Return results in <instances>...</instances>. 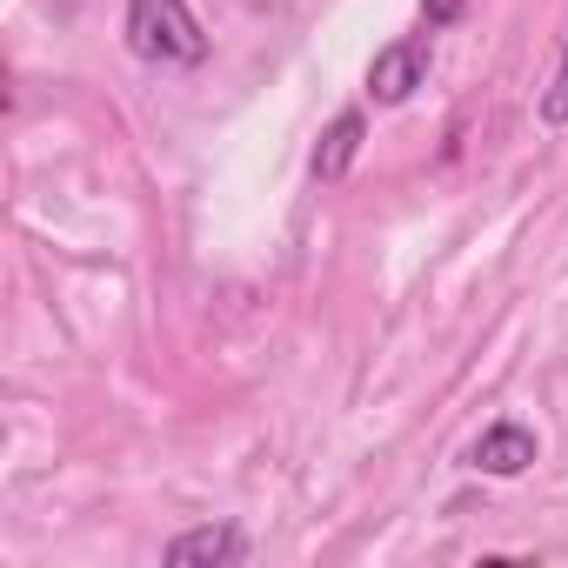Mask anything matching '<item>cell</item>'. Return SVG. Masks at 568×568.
I'll return each mask as SVG.
<instances>
[{
    "instance_id": "8992f818",
    "label": "cell",
    "mask_w": 568,
    "mask_h": 568,
    "mask_svg": "<svg viewBox=\"0 0 568 568\" xmlns=\"http://www.w3.org/2000/svg\"><path fill=\"white\" fill-rule=\"evenodd\" d=\"M535 114H541V128H568V48H561V61H555V81L541 88Z\"/></svg>"
},
{
    "instance_id": "52a82bcc",
    "label": "cell",
    "mask_w": 568,
    "mask_h": 568,
    "mask_svg": "<svg viewBox=\"0 0 568 568\" xmlns=\"http://www.w3.org/2000/svg\"><path fill=\"white\" fill-rule=\"evenodd\" d=\"M468 14V0H422V21H428V34H442V28H455Z\"/></svg>"
},
{
    "instance_id": "6da1fadb",
    "label": "cell",
    "mask_w": 568,
    "mask_h": 568,
    "mask_svg": "<svg viewBox=\"0 0 568 568\" xmlns=\"http://www.w3.org/2000/svg\"><path fill=\"white\" fill-rule=\"evenodd\" d=\"M128 48L141 61H168V68L207 61V34H201L187 0H128Z\"/></svg>"
},
{
    "instance_id": "7a4b0ae2",
    "label": "cell",
    "mask_w": 568,
    "mask_h": 568,
    "mask_svg": "<svg viewBox=\"0 0 568 568\" xmlns=\"http://www.w3.org/2000/svg\"><path fill=\"white\" fill-rule=\"evenodd\" d=\"M428 81V41H388L375 61H368V94H375V108H402L415 88Z\"/></svg>"
},
{
    "instance_id": "5b68a950",
    "label": "cell",
    "mask_w": 568,
    "mask_h": 568,
    "mask_svg": "<svg viewBox=\"0 0 568 568\" xmlns=\"http://www.w3.org/2000/svg\"><path fill=\"white\" fill-rule=\"evenodd\" d=\"M362 141H368V114H362V108H342V114L328 121V134H322V148H315V161H308V174H315L322 187H335V181L355 168Z\"/></svg>"
},
{
    "instance_id": "277c9868",
    "label": "cell",
    "mask_w": 568,
    "mask_h": 568,
    "mask_svg": "<svg viewBox=\"0 0 568 568\" xmlns=\"http://www.w3.org/2000/svg\"><path fill=\"white\" fill-rule=\"evenodd\" d=\"M468 468H481V475H495V481L528 475V468H535V428H521V422L481 428V442L468 448Z\"/></svg>"
},
{
    "instance_id": "3957f363",
    "label": "cell",
    "mask_w": 568,
    "mask_h": 568,
    "mask_svg": "<svg viewBox=\"0 0 568 568\" xmlns=\"http://www.w3.org/2000/svg\"><path fill=\"white\" fill-rule=\"evenodd\" d=\"M241 555H247V535H241L234 521L187 528V535H174V541L161 548V561H168V568H234Z\"/></svg>"
}]
</instances>
